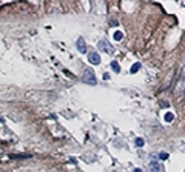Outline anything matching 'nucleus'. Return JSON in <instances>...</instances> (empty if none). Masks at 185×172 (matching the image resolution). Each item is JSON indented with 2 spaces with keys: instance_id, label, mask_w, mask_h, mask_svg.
Returning <instances> with one entry per match:
<instances>
[{
  "instance_id": "nucleus-1",
  "label": "nucleus",
  "mask_w": 185,
  "mask_h": 172,
  "mask_svg": "<svg viewBox=\"0 0 185 172\" xmlns=\"http://www.w3.org/2000/svg\"><path fill=\"white\" fill-rule=\"evenodd\" d=\"M82 82L86 83V85H96L97 80H96L94 71H92V69H85V72H83V75H82Z\"/></svg>"
},
{
  "instance_id": "nucleus-7",
  "label": "nucleus",
  "mask_w": 185,
  "mask_h": 172,
  "mask_svg": "<svg viewBox=\"0 0 185 172\" xmlns=\"http://www.w3.org/2000/svg\"><path fill=\"white\" fill-rule=\"evenodd\" d=\"M163 118H165V121H167V123H171V121L174 120V114H173V112H167Z\"/></svg>"
},
{
  "instance_id": "nucleus-9",
  "label": "nucleus",
  "mask_w": 185,
  "mask_h": 172,
  "mask_svg": "<svg viewBox=\"0 0 185 172\" xmlns=\"http://www.w3.org/2000/svg\"><path fill=\"white\" fill-rule=\"evenodd\" d=\"M139 69H140V63H134V65L131 66V69H130V72H131V74H136V72H137Z\"/></svg>"
},
{
  "instance_id": "nucleus-6",
  "label": "nucleus",
  "mask_w": 185,
  "mask_h": 172,
  "mask_svg": "<svg viewBox=\"0 0 185 172\" xmlns=\"http://www.w3.org/2000/svg\"><path fill=\"white\" fill-rule=\"evenodd\" d=\"M77 49H79L82 54H85V52H86V43H85V40H83L82 37L77 40Z\"/></svg>"
},
{
  "instance_id": "nucleus-5",
  "label": "nucleus",
  "mask_w": 185,
  "mask_h": 172,
  "mask_svg": "<svg viewBox=\"0 0 185 172\" xmlns=\"http://www.w3.org/2000/svg\"><path fill=\"white\" fill-rule=\"evenodd\" d=\"M150 169H151L153 172H163V167L160 166V163H159L157 160H151V163H150Z\"/></svg>"
},
{
  "instance_id": "nucleus-8",
  "label": "nucleus",
  "mask_w": 185,
  "mask_h": 172,
  "mask_svg": "<svg viewBox=\"0 0 185 172\" xmlns=\"http://www.w3.org/2000/svg\"><path fill=\"white\" fill-rule=\"evenodd\" d=\"M111 69L117 74V72H120V66H119V63L117 62H111Z\"/></svg>"
},
{
  "instance_id": "nucleus-3",
  "label": "nucleus",
  "mask_w": 185,
  "mask_h": 172,
  "mask_svg": "<svg viewBox=\"0 0 185 172\" xmlns=\"http://www.w3.org/2000/svg\"><path fill=\"white\" fill-rule=\"evenodd\" d=\"M183 91H185V77H179V80H177V83H176V88H174V94H176V97H182V94H183Z\"/></svg>"
},
{
  "instance_id": "nucleus-11",
  "label": "nucleus",
  "mask_w": 185,
  "mask_h": 172,
  "mask_svg": "<svg viewBox=\"0 0 185 172\" xmlns=\"http://www.w3.org/2000/svg\"><path fill=\"white\" fill-rule=\"evenodd\" d=\"M144 144H145V140H144V138H136V146L142 147Z\"/></svg>"
},
{
  "instance_id": "nucleus-10",
  "label": "nucleus",
  "mask_w": 185,
  "mask_h": 172,
  "mask_svg": "<svg viewBox=\"0 0 185 172\" xmlns=\"http://www.w3.org/2000/svg\"><path fill=\"white\" fill-rule=\"evenodd\" d=\"M122 39H124V34H122L120 31H116V32H114V40H117V42H120Z\"/></svg>"
},
{
  "instance_id": "nucleus-12",
  "label": "nucleus",
  "mask_w": 185,
  "mask_h": 172,
  "mask_svg": "<svg viewBox=\"0 0 185 172\" xmlns=\"http://www.w3.org/2000/svg\"><path fill=\"white\" fill-rule=\"evenodd\" d=\"M159 158H160V160H167V158H168V154H167V152H160V154H159Z\"/></svg>"
},
{
  "instance_id": "nucleus-2",
  "label": "nucleus",
  "mask_w": 185,
  "mask_h": 172,
  "mask_svg": "<svg viewBox=\"0 0 185 172\" xmlns=\"http://www.w3.org/2000/svg\"><path fill=\"white\" fill-rule=\"evenodd\" d=\"M99 49L104 51V52H107V54H114V48H113V45L107 39H102L99 42Z\"/></svg>"
},
{
  "instance_id": "nucleus-13",
  "label": "nucleus",
  "mask_w": 185,
  "mask_h": 172,
  "mask_svg": "<svg viewBox=\"0 0 185 172\" xmlns=\"http://www.w3.org/2000/svg\"><path fill=\"white\" fill-rule=\"evenodd\" d=\"M134 172H142V169H139V167H136V169H134Z\"/></svg>"
},
{
  "instance_id": "nucleus-4",
  "label": "nucleus",
  "mask_w": 185,
  "mask_h": 172,
  "mask_svg": "<svg viewBox=\"0 0 185 172\" xmlns=\"http://www.w3.org/2000/svg\"><path fill=\"white\" fill-rule=\"evenodd\" d=\"M88 60H89V63H92V65H99V63H100V55H99L97 52H89V54H88Z\"/></svg>"
}]
</instances>
